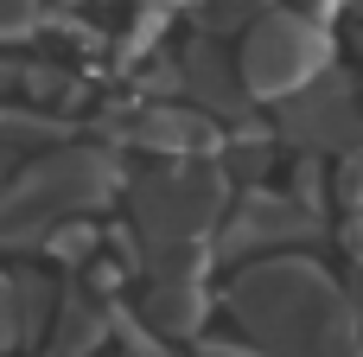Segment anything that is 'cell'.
<instances>
[{
    "instance_id": "6da1fadb",
    "label": "cell",
    "mask_w": 363,
    "mask_h": 357,
    "mask_svg": "<svg viewBox=\"0 0 363 357\" xmlns=\"http://www.w3.org/2000/svg\"><path fill=\"white\" fill-rule=\"evenodd\" d=\"M217 198H223V185L211 179V172H160V179H147L140 185V224H147V236H166V243H179V236H191V230H204L211 217H217Z\"/></svg>"
},
{
    "instance_id": "3957f363",
    "label": "cell",
    "mask_w": 363,
    "mask_h": 357,
    "mask_svg": "<svg viewBox=\"0 0 363 357\" xmlns=\"http://www.w3.org/2000/svg\"><path fill=\"white\" fill-rule=\"evenodd\" d=\"M19 339H32V307H26V281L0 275V351H6V345H19Z\"/></svg>"
},
{
    "instance_id": "7a4b0ae2",
    "label": "cell",
    "mask_w": 363,
    "mask_h": 357,
    "mask_svg": "<svg viewBox=\"0 0 363 357\" xmlns=\"http://www.w3.org/2000/svg\"><path fill=\"white\" fill-rule=\"evenodd\" d=\"M319 51H325V38H319L306 19L268 13V19L255 26V38H249V64H242V70H249L255 89H287V83H306L313 64H325Z\"/></svg>"
},
{
    "instance_id": "277c9868",
    "label": "cell",
    "mask_w": 363,
    "mask_h": 357,
    "mask_svg": "<svg viewBox=\"0 0 363 357\" xmlns=\"http://www.w3.org/2000/svg\"><path fill=\"white\" fill-rule=\"evenodd\" d=\"M32 6H38V0H0V32L26 26V19H32Z\"/></svg>"
},
{
    "instance_id": "5b68a950",
    "label": "cell",
    "mask_w": 363,
    "mask_h": 357,
    "mask_svg": "<svg viewBox=\"0 0 363 357\" xmlns=\"http://www.w3.org/2000/svg\"><path fill=\"white\" fill-rule=\"evenodd\" d=\"M345 198H351V204H363V147L351 153V166H345Z\"/></svg>"
}]
</instances>
